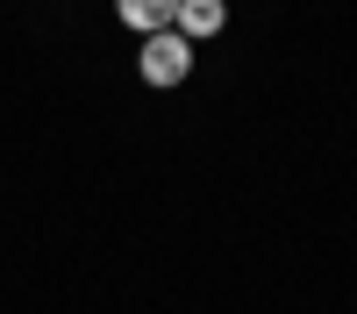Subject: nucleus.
<instances>
[{
  "label": "nucleus",
  "instance_id": "f257e3e1",
  "mask_svg": "<svg viewBox=\"0 0 357 314\" xmlns=\"http://www.w3.org/2000/svg\"><path fill=\"white\" fill-rule=\"evenodd\" d=\"M136 65H143L151 86H178V79L193 72V50H186L178 29H158V36H143V57H136Z\"/></svg>",
  "mask_w": 357,
  "mask_h": 314
},
{
  "label": "nucleus",
  "instance_id": "f03ea898",
  "mask_svg": "<svg viewBox=\"0 0 357 314\" xmlns=\"http://www.w3.org/2000/svg\"><path fill=\"white\" fill-rule=\"evenodd\" d=\"M122 22L143 29V36H158V29L178 22V0H122Z\"/></svg>",
  "mask_w": 357,
  "mask_h": 314
},
{
  "label": "nucleus",
  "instance_id": "7ed1b4c3",
  "mask_svg": "<svg viewBox=\"0 0 357 314\" xmlns=\"http://www.w3.org/2000/svg\"><path fill=\"white\" fill-rule=\"evenodd\" d=\"M222 29V0H178V36H215Z\"/></svg>",
  "mask_w": 357,
  "mask_h": 314
}]
</instances>
